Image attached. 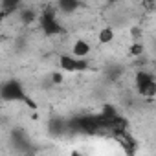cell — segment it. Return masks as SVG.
<instances>
[{
  "mask_svg": "<svg viewBox=\"0 0 156 156\" xmlns=\"http://www.w3.org/2000/svg\"><path fill=\"white\" fill-rule=\"evenodd\" d=\"M88 53H90V44H88L87 41L79 39V41H75V42H73L72 57H75V59H87Z\"/></svg>",
  "mask_w": 156,
  "mask_h": 156,
  "instance_id": "5b68a950",
  "label": "cell"
},
{
  "mask_svg": "<svg viewBox=\"0 0 156 156\" xmlns=\"http://www.w3.org/2000/svg\"><path fill=\"white\" fill-rule=\"evenodd\" d=\"M87 68H88L87 59H77V72H85Z\"/></svg>",
  "mask_w": 156,
  "mask_h": 156,
  "instance_id": "5bb4252c",
  "label": "cell"
},
{
  "mask_svg": "<svg viewBox=\"0 0 156 156\" xmlns=\"http://www.w3.org/2000/svg\"><path fill=\"white\" fill-rule=\"evenodd\" d=\"M70 156H85V154H83V152H79L77 149H73V151L70 152Z\"/></svg>",
  "mask_w": 156,
  "mask_h": 156,
  "instance_id": "ac0fdd59",
  "label": "cell"
},
{
  "mask_svg": "<svg viewBox=\"0 0 156 156\" xmlns=\"http://www.w3.org/2000/svg\"><path fill=\"white\" fill-rule=\"evenodd\" d=\"M99 116V119L103 121V125H105V129L118 118V110H116V107L114 105H110V103H105L103 107H101V112L98 114Z\"/></svg>",
  "mask_w": 156,
  "mask_h": 156,
  "instance_id": "277c9868",
  "label": "cell"
},
{
  "mask_svg": "<svg viewBox=\"0 0 156 156\" xmlns=\"http://www.w3.org/2000/svg\"><path fill=\"white\" fill-rule=\"evenodd\" d=\"M59 66H61L62 72L73 73V72H77V59L72 57V55H61L59 57Z\"/></svg>",
  "mask_w": 156,
  "mask_h": 156,
  "instance_id": "8992f818",
  "label": "cell"
},
{
  "mask_svg": "<svg viewBox=\"0 0 156 156\" xmlns=\"http://www.w3.org/2000/svg\"><path fill=\"white\" fill-rule=\"evenodd\" d=\"M79 2H77V0H59V2H57V8L62 11V13H73L75 9H79Z\"/></svg>",
  "mask_w": 156,
  "mask_h": 156,
  "instance_id": "ba28073f",
  "label": "cell"
},
{
  "mask_svg": "<svg viewBox=\"0 0 156 156\" xmlns=\"http://www.w3.org/2000/svg\"><path fill=\"white\" fill-rule=\"evenodd\" d=\"M26 96L28 94H26L24 87L17 79H9V81L0 85V98L4 101H24Z\"/></svg>",
  "mask_w": 156,
  "mask_h": 156,
  "instance_id": "6da1fadb",
  "label": "cell"
},
{
  "mask_svg": "<svg viewBox=\"0 0 156 156\" xmlns=\"http://www.w3.org/2000/svg\"><path fill=\"white\" fill-rule=\"evenodd\" d=\"M108 130H112V134L114 136H119V134H123V132H127V119H123V118H116L108 127H107Z\"/></svg>",
  "mask_w": 156,
  "mask_h": 156,
  "instance_id": "52a82bcc",
  "label": "cell"
},
{
  "mask_svg": "<svg viewBox=\"0 0 156 156\" xmlns=\"http://www.w3.org/2000/svg\"><path fill=\"white\" fill-rule=\"evenodd\" d=\"M19 8V2H15V0H11V2H8V0H4L2 2V9H4V15L6 13H11L13 9Z\"/></svg>",
  "mask_w": 156,
  "mask_h": 156,
  "instance_id": "30bf717a",
  "label": "cell"
},
{
  "mask_svg": "<svg viewBox=\"0 0 156 156\" xmlns=\"http://www.w3.org/2000/svg\"><path fill=\"white\" fill-rule=\"evenodd\" d=\"M37 19H39L41 30H42L46 35H59V33H62V26L59 24V20H57L53 9H44Z\"/></svg>",
  "mask_w": 156,
  "mask_h": 156,
  "instance_id": "3957f363",
  "label": "cell"
},
{
  "mask_svg": "<svg viewBox=\"0 0 156 156\" xmlns=\"http://www.w3.org/2000/svg\"><path fill=\"white\" fill-rule=\"evenodd\" d=\"M121 72H123V68H121V66H114V70L110 68V77H112V79H116V77H119V75H121Z\"/></svg>",
  "mask_w": 156,
  "mask_h": 156,
  "instance_id": "2e32d148",
  "label": "cell"
},
{
  "mask_svg": "<svg viewBox=\"0 0 156 156\" xmlns=\"http://www.w3.org/2000/svg\"><path fill=\"white\" fill-rule=\"evenodd\" d=\"M134 83H136V88L141 96L145 98H154L156 94V81H154V75L151 72H145V70H140L134 77Z\"/></svg>",
  "mask_w": 156,
  "mask_h": 156,
  "instance_id": "7a4b0ae2",
  "label": "cell"
},
{
  "mask_svg": "<svg viewBox=\"0 0 156 156\" xmlns=\"http://www.w3.org/2000/svg\"><path fill=\"white\" fill-rule=\"evenodd\" d=\"M98 41L99 44H108L114 41V30L110 26H105L103 30H99V35H98Z\"/></svg>",
  "mask_w": 156,
  "mask_h": 156,
  "instance_id": "9c48e42d",
  "label": "cell"
},
{
  "mask_svg": "<svg viewBox=\"0 0 156 156\" xmlns=\"http://www.w3.org/2000/svg\"><path fill=\"white\" fill-rule=\"evenodd\" d=\"M51 83L53 85H61L62 83V73L61 72H53L51 73Z\"/></svg>",
  "mask_w": 156,
  "mask_h": 156,
  "instance_id": "4fadbf2b",
  "label": "cell"
},
{
  "mask_svg": "<svg viewBox=\"0 0 156 156\" xmlns=\"http://www.w3.org/2000/svg\"><path fill=\"white\" fill-rule=\"evenodd\" d=\"M24 103H26L30 108H33V110H37V108H39V107H37V103H35V101H33L30 96H26V98H24Z\"/></svg>",
  "mask_w": 156,
  "mask_h": 156,
  "instance_id": "e0dca14e",
  "label": "cell"
},
{
  "mask_svg": "<svg viewBox=\"0 0 156 156\" xmlns=\"http://www.w3.org/2000/svg\"><path fill=\"white\" fill-rule=\"evenodd\" d=\"M33 19H37V15H35L33 11H30V9H28V11H22V20L28 22V20H33Z\"/></svg>",
  "mask_w": 156,
  "mask_h": 156,
  "instance_id": "9a60e30c",
  "label": "cell"
},
{
  "mask_svg": "<svg viewBox=\"0 0 156 156\" xmlns=\"http://www.w3.org/2000/svg\"><path fill=\"white\" fill-rule=\"evenodd\" d=\"M130 55H134V57H138V55H141L143 53V44H140V42H136V44H132L130 46Z\"/></svg>",
  "mask_w": 156,
  "mask_h": 156,
  "instance_id": "8fae6325",
  "label": "cell"
},
{
  "mask_svg": "<svg viewBox=\"0 0 156 156\" xmlns=\"http://www.w3.org/2000/svg\"><path fill=\"white\" fill-rule=\"evenodd\" d=\"M64 129H66V121H59V119H55V123L51 121V130H55L57 134L62 132Z\"/></svg>",
  "mask_w": 156,
  "mask_h": 156,
  "instance_id": "7c38bea8",
  "label": "cell"
}]
</instances>
